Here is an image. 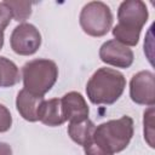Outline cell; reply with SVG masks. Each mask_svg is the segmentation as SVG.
I'll use <instances>...</instances> for the list:
<instances>
[{"label":"cell","mask_w":155,"mask_h":155,"mask_svg":"<svg viewBox=\"0 0 155 155\" xmlns=\"http://www.w3.org/2000/svg\"><path fill=\"white\" fill-rule=\"evenodd\" d=\"M4 2L10 7L12 17L17 22H24L31 15V6H33L31 1H19V0H17V1L10 0L8 1V0H6Z\"/></svg>","instance_id":"5bb4252c"},{"label":"cell","mask_w":155,"mask_h":155,"mask_svg":"<svg viewBox=\"0 0 155 155\" xmlns=\"http://www.w3.org/2000/svg\"><path fill=\"white\" fill-rule=\"evenodd\" d=\"M12 126V116L10 110L4 105L0 104V133L7 132Z\"/></svg>","instance_id":"2e32d148"},{"label":"cell","mask_w":155,"mask_h":155,"mask_svg":"<svg viewBox=\"0 0 155 155\" xmlns=\"http://www.w3.org/2000/svg\"><path fill=\"white\" fill-rule=\"evenodd\" d=\"M62 115L65 121L69 122H81L88 119L90 109L81 93L71 91L65 93L61 98Z\"/></svg>","instance_id":"9c48e42d"},{"label":"cell","mask_w":155,"mask_h":155,"mask_svg":"<svg viewBox=\"0 0 155 155\" xmlns=\"http://www.w3.org/2000/svg\"><path fill=\"white\" fill-rule=\"evenodd\" d=\"M44 101H45L44 97L33 94L29 91L23 88L17 94L16 108H17L19 115L24 120H27L29 122H35V121H39L38 113H39V108Z\"/></svg>","instance_id":"30bf717a"},{"label":"cell","mask_w":155,"mask_h":155,"mask_svg":"<svg viewBox=\"0 0 155 155\" xmlns=\"http://www.w3.org/2000/svg\"><path fill=\"white\" fill-rule=\"evenodd\" d=\"M38 119L40 122H42L46 126L56 127L61 126L65 122L63 115H62V108H61V99L52 98L48 101H44L39 108Z\"/></svg>","instance_id":"8fae6325"},{"label":"cell","mask_w":155,"mask_h":155,"mask_svg":"<svg viewBox=\"0 0 155 155\" xmlns=\"http://www.w3.org/2000/svg\"><path fill=\"white\" fill-rule=\"evenodd\" d=\"M130 97L139 105L153 107L155 104V76L150 70H142L132 76Z\"/></svg>","instance_id":"52a82bcc"},{"label":"cell","mask_w":155,"mask_h":155,"mask_svg":"<svg viewBox=\"0 0 155 155\" xmlns=\"http://www.w3.org/2000/svg\"><path fill=\"white\" fill-rule=\"evenodd\" d=\"M22 79L24 90L44 97L58 79V67L51 59H33L23 65Z\"/></svg>","instance_id":"277c9868"},{"label":"cell","mask_w":155,"mask_h":155,"mask_svg":"<svg viewBox=\"0 0 155 155\" xmlns=\"http://www.w3.org/2000/svg\"><path fill=\"white\" fill-rule=\"evenodd\" d=\"M10 45L15 53L19 56H31L41 46V34L30 23H21L10 36Z\"/></svg>","instance_id":"8992f818"},{"label":"cell","mask_w":155,"mask_h":155,"mask_svg":"<svg viewBox=\"0 0 155 155\" xmlns=\"http://www.w3.org/2000/svg\"><path fill=\"white\" fill-rule=\"evenodd\" d=\"M143 124H144V139L147 140V143L154 148V107H149L148 110L144 111V119H143Z\"/></svg>","instance_id":"9a60e30c"},{"label":"cell","mask_w":155,"mask_h":155,"mask_svg":"<svg viewBox=\"0 0 155 155\" xmlns=\"http://www.w3.org/2000/svg\"><path fill=\"white\" fill-rule=\"evenodd\" d=\"M4 85V78H2V71H1V67H0V87H2Z\"/></svg>","instance_id":"44dd1931"},{"label":"cell","mask_w":155,"mask_h":155,"mask_svg":"<svg viewBox=\"0 0 155 155\" xmlns=\"http://www.w3.org/2000/svg\"><path fill=\"white\" fill-rule=\"evenodd\" d=\"M0 155H12V148L5 142H0Z\"/></svg>","instance_id":"d6986e66"},{"label":"cell","mask_w":155,"mask_h":155,"mask_svg":"<svg viewBox=\"0 0 155 155\" xmlns=\"http://www.w3.org/2000/svg\"><path fill=\"white\" fill-rule=\"evenodd\" d=\"M133 132V119L125 115L117 120H109L96 126L92 139L104 150L114 155L127 148Z\"/></svg>","instance_id":"3957f363"},{"label":"cell","mask_w":155,"mask_h":155,"mask_svg":"<svg viewBox=\"0 0 155 155\" xmlns=\"http://www.w3.org/2000/svg\"><path fill=\"white\" fill-rule=\"evenodd\" d=\"M2 46H4V31L0 30V50L2 48Z\"/></svg>","instance_id":"ffe728a7"},{"label":"cell","mask_w":155,"mask_h":155,"mask_svg":"<svg viewBox=\"0 0 155 155\" xmlns=\"http://www.w3.org/2000/svg\"><path fill=\"white\" fill-rule=\"evenodd\" d=\"M96 125L90 119H86L81 122H69L68 126V134L73 142L84 147L93 138Z\"/></svg>","instance_id":"7c38bea8"},{"label":"cell","mask_w":155,"mask_h":155,"mask_svg":"<svg viewBox=\"0 0 155 155\" xmlns=\"http://www.w3.org/2000/svg\"><path fill=\"white\" fill-rule=\"evenodd\" d=\"M79 23L87 35L93 38L104 36L113 25L111 10L102 1L87 2L80 12Z\"/></svg>","instance_id":"5b68a950"},{"label":"cell","mask_w":155,"mask_h":155,"mask_svg":"<svg viewBox=\"0 0 155 155\" xmlns=\"http://www.w3.org/2000/svg\"><path fill=\"white\" fill-rule=\"evenodd\" d=\"M126 87V79L122 73L111 68H99L90 78L86 85V94L93 104L115 103Z\"/></svg>","instance_id":"7a4b0ae2"},{"label":"cell","mask_w":155,"mask_h":155,"mask_svg":"<svg viewBox=\"0 0 155 155\" xmlns=\"http://www.w3.org/2000/svg\"><path fill=\"white\" fill-rule=\"evenodd\" d=\"M99 58L103 63L116 68H130L134 61L133 51L119 41L108 40L99 48Z\"/></svg>","instance_id":"ba28073f"},{"label":"cell","mask_w":155,"mask_h":155,"mask_svg":"<svg viewBox=\"0 0 155 155\" xmlns=\"http://www.w3.org/2000/svg\"><path fill=\"white\" fill-rule=\"evenodd\" d=\"M12 18V13L10 7L2 1L0 2V30H5L7 28V25L10 24Z\"/></svg>","instance_id":"e0dca14e"},{"label":"cell","mask_w":155,"mask_h":155,"mask_svg":"<svg viewBox=\"0 0 155 155\" xmlns=\"http://www.w3.org/2000/svg\"><path fill=\"white\" fill-rule=\"evenodd\" d=\"M84 150H85V155H113L107 150H104L102 147H99L97 143H94L93 139L88 142L86 145H84Z\"/></svg>","instance_id":"ac0fdd59"},{"label":"cell","mask_w":155,"mask_h":155,"mask_svg":"<svg viewBox=\"0 0 155 155\" xmlns=\"http://www.w3.org/2000/svg\"><path fill=\"white\" fill-rule=\"evenodd\" d=\"M0 67H1L2 78H4L2 87H11L19 82L21 80L19 70H18V67L12 61H10L6 57L0 56Z\"/></svg>","instance_id":"4fadbf2b"},{"label":"cell","mask_w":155,"mask_h":155,"mask_svg":"<svg viewBox=\"0 0 155 155\" xmlns=\"http://www.w3.org/2000/svg\"><path fill=\"white\" fill-rule=\"evenodd\" d=\"M148 17L149 12L145 2L140 0L122 1L117 10L119 23L111 30L115 40L127 47L136 46Z\"/></svg>","instance_id":"6da1fadb"}]
</instances>
